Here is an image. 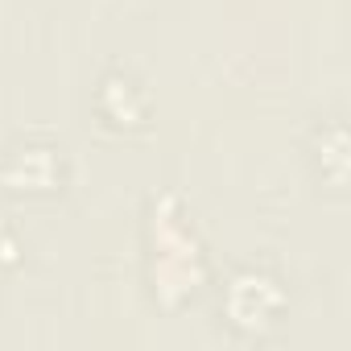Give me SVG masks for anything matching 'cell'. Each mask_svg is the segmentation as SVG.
<instances>
[{
	"label": "cell",
	"mask_w": 351,
	"mask_h": 351,
	"mask_svg": "<svg viewBox=\"0 0 351 351\" xmlns=\"http://www.w3.org/2000/svg\"><path fill=\"white\" fill-rule=\"evenodd\" d=\"M281 289L277 281L261 277V273H240L232 285H228V318L240 326V330H261V326H273L277 310H281Z\"/></svg>",
	"instance_id": "1"
},
{
	"label": "cell",
	"mask_w": 351,
	"mask_h": 351,
	"mask_svg": "<svg viewBox=\"0 0 351 351\" xmlns=\"http://www.w3.org/2000/svg\"><path fill=\"white\" fill-rule=\"evenodd\" d=\"M13 191H50L58 182V157L54 149H42V145H29V149H17L9 157V165L0 169Z\"/></svg>",
	"instance_id": "2"
}]
</instances>
